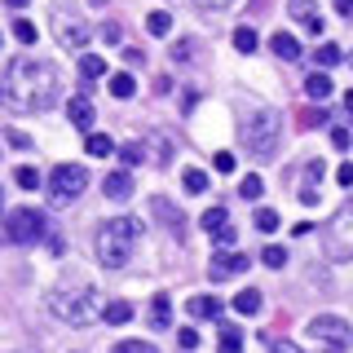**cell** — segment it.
<instances>
[{"label":"cell","mask_w":353,"mask_h":353,"mask_svg":"<svg viewBox=\"0 0 353 353\" xmlns=\"http://www.w3.org/2000/svg\"><path fill=\"white\" fill-rule=\"evenodd\" d=\"M14 181L22 185V190H36V185H44V176H40L36 168H27V163H22V168H14Z\"/></svg>","instance_id":"29"},{"label":"cell","mask_w":353,"mask_h":353,"mask_svg":"<svg viewBox=\"0 0 353 353\" xmlns=\"http://www.w3.org/2000/svg\"><path fill=\"white\" fill-rule=\"evenodd\" d=\"M234 239H239V234H234V225H230V221H225V225H221V230H212V248H216V252L234 248Z\"/></svg>","instance_id":"31"},{"label":"cell","mask_w":353,"mask_h":353,"mask_svg":"<svg viewBox=\"0 0 353 353\" xmlns=\"http://www.w3.org/2000/svg\"><path fill=\"white\" fill-rule=\"evenodd\" d=\"M5 5H14V9H27V5H31V0H5Z\"/></svg>","instance_id":"52"},{"label":"cell","mask_w":353,"mask_h":353,"mask_svg":"<svg viewBox=\"0 0 353 353\" xmlns=\"http://www.w3.org/2000/svg\"><path fill=\"white\" fill-rule=\"evenodd\" d=\"M137 239H141V221L137 216H110L102 230H97V261L106 270H119L128 265V256L137 252Z\"/></svg>","instance_id":"2"},{"label":"cell","mask_w":353,"mask_h":353,"mask_svg":"<svg viewBox=\"0 0 353 353\" xmlns=\"http://www.w3.org/2000/svg\"><path fill=\"white\" fill-rule=\"evenodd\" d=\"M150 163H168V150H163V132H150V150H146Z\"/></svg>","instance_id":"33"},{"label":"cell","mask_w":353,"mask_h":353,"mask_svg":"<svg viewBox=\"0 0 353 353\" xmlns=\"http://www.w3.org/2000/svg\"><path fill=\"white\" fill-rule=\"evenodd\" d=\"M150 212L159 216V225H163V230H172V234L181 239V212H176L168 199H150Z\"/></svg>","instance_id":"13"},{"label":"cell","mask_w":353,"mask_h":353,"mask_svg":"<svg viewBox=\"0 0 353 353\" xmlns=\"http://www.w3.org/2000/svg\"><path fill=\"white\" fill-rule=\"evenodd\" d=\"M0 208H5V194H0Z\"/></svg>","instance_id":"55"},{"label":"cell","mask_w":353,"mask_h":353,"mask_svg":"<svg viewBox=\"0 0 353 353\" xmlns=\"http://www.w3.org/2000/svg\"><path fill=\"white\" fill-rule=\"evenodd\" d=\"M124 62L128 66H141V62H146V53H141V49H124Z\"/></svg>","instance_id":"45"},{"label":"cell","mask_w":353,"mask_h":353,"mask_svg":"<svg viewBox=\"0 0 353 353\" xmlns=\"http://www.w3.org/2000/svg\"><path fill=\"white\" fill-rule=\"evenodd\" d=\"M119 36H124V27H119V22H102V40L106 44H119Z\"/></svg>","instance_id":"41"},{"label":"cell","mask_w":353,"mask_h":353,"mask_svg":"<svg viewBox=\"0 0 353 353\" xmlns=\"http://www.w3.org/2000/svg\"><path fill=\"white\" fill-rule=\"evenodd\" d=\"M132 318V305L128 301H106V309H102V323L106 327H124Z\"/></svg>","instance_id":"16"},{"label":"cell","mask_w":353,"mask_h":353,"mask_svg":"<svg viewBox=\"0 0 353 353\" xmlns=\"http://www.w3.org/2000/svg\"><path fill=\"white\" fill-rule=\"evenodd\" d=\"M150 327H154V331L172 327V305H168V292H159V296L150 301Z\"/></svg>","instance_id":"15"},{"label":"cell","mask_w":353,"mask_h":353,"mask_svg":"<svg viewBox=\"0 0 353 353\" xmlns=\"http://www.w3.org/2000/svg\"><path fill=\"white\" fill-rule=\"evenodd\" d=\"M199 221H203V230H208V234H212V230H221V225H225V221H230V212H225V208H208V212L199 216Z\"/></svg>","instance_id":"32"},{"label":"cell","mask_w":353,"mask_h":353,"mask_svg":"<svg viewBox=\"0 0 353 353\" xmlns=\"http://www.w3.org/2000/svg\"><path fill=\"white\" fill-rule=\"evenodd\" d=\"M80 75H84V80H102V75H106V58L84 53V58H80Z\"/></svg>","instance_id":"20"},{"label":"cell","mask_w":353,"mask_h":353,"mask_svg":"<svg viewBox=\"0 0 353 353\" xmlns=\"http://www.w3.org/2000/svg\"><path fill=\"white\" fill-rule=\"evenodd\" d=\"M336 181H340V185H353V163H340V172H336Z\"/></svg>","instance_id":"44"},{"label":"cell","mask_w":353,"mask_h":353,"mask_svg":"<svg viewBox=\"0 0 353 353\" xmlns=\"http://www.w3.org/2000/svg\"><path fill=\"white\" fill-rule=\"evenodd\" d=\"M287 14L301 18V22H309V18H314V0H287Z\"/></svg>","instance_id":"34"},{"label":"cell","mask_w":353,"mask_h":353,"mask_svg":"<svg viewBox=\"0 0 353 353\" xmlns=\"http://www.w3.org/2000/svg\"><path fill=\"white\" fill-rule=\"evenodd\" d=\"M199 5H208V9H225L230 0H199Z\"/></svg>","instance_id":"51"},{"label":"cell","mask_w":353,"mask_h":353,"mask_svg":"<svg viewBox=\"0 0 353 353\" xmlns=\"http://www.w3.org/2000/svg\"><path fill=\"white\" fill-rule=\"evenodd\" d=\"M305 340H309V349H314V353H349L353 331H349L345 318H336V314H318V318H309Z\"/></svg>","instance_id":"5"},{"label":"cell","mask_w":353,"mask_h":353,"mask_svg":"<svg viewBox=\"0 0 353 353\" xmlns=\"http://www.w3.org/2000/svg\"><path fill=\"white\" fill-rule=\"evenodd\" d=\"M340 58H345V53H340V44H331V40H327V44H318V53H314V62H318V66H336Z\"/></svg>","instance_id":"26"},{"label":"cell","mask_w":353,"mask_h":353,"mask_svg":"<svg viewBox=\"0 0 353 353\" xmlns=\"http://www.w3.org/2000/svg\"><path fill=\"white\" fill-rule=\"evenodd\" d=\"M53 36H58L62 49L84 53V49H88V40H93V31H88V22H84V18H75V14H66V9H58V14H53Z\"/></svg>","instance_id":"8"},{"label":"cell","mask_w":353,"mask_h":353,"mask_svg":"<svg viewBox=\"0 0 353 353\" xmlns=\"http://www.w3.org/2000/svg\"><path fill=\"white\" fill-rule=\"evenodd\" d=\"M279 225H283V216L274 212V208H256V230H261V234H274Z\"/></svg>","instance_id":"24"},{"label":"cell","mask_w":353,"mask_h":353,"mask_svg":"<svg viewBox=\"0 0 353 353\" xmlns=\"http://www.w3.org/2000/svg\"><path fill=\"white\" fill-rule=\"evenodd\" d=\"M181 181H185V190H190V194H203L208 190V172L203 168H185Z\"/></svg>","instance_id":"30"},{"label":"cell","mask_w":353,"mask_h":353,"mask_svg":"<svg viewBox=\"0 0 353 353\" xmlns=\"http://www.w3.org/2000/svg\"><path fill=\"white\" fill-rule=\"evenodd\" d=\"M345 106H349V110H353V88H349V93H345Z\"/></svg>","instance_id":"53"},{"label":"cell","mask_w":353,"mask_h":353,"mask_svg":"<svg viewBox=\"0 0 353 353\" xmlns=\"http://www.w3.org/2000/svg\"><path fill=\"white\" fill-rule=\"evenodd\" d=\"M301 203H305V208H314V203H318V190H309V185H305V190H301Z\"/></svg>","instance_id":"49"},{"label":"cell","mask_w":353,"mask_h":353,"mask_svg":"<svg viewBox=\"0 0 353 353\" xmlns=\"http://www.w3.org/2000/svg\"><path fill=\"white\" fill-rule=\"evenodd\" d=\"M248 265H252L248 252L225 248V252H212V265H208V274H212V283H225V279H234V274H243Z\"/></svg>","instance_id":"9"},{"label":"cell","mask_w":353,"mask_h":353,"mask_svg":"<svg viewBox=\"0 0 353 353\" xmlns=\"http://www.w3.org/2000/svg\"><path fill=\"white\" fill-rule=\"evenodd\" d=\"M274 353H301V349H296L292 340H279V345H274Z\"/></svg>","instance_id":"50"},{"label":"cell","mask_w":353,"mask_h":353,"mask_svg":"<svg viewBox=\"0 0 353 353\" xmlns=\"http://www.w3.org/2000/svg\"><path fill=\"white\" fill-rule=\"evenodd\" d=\"M305 93L309 97H314V102H327V97H331V75H309V80H305Z\"/></svg>","instance_id":"18"},{"label":"cell","mask_w":353,"mask_h":353,"mask_svg":"<svg viewBox=\"0 0 353 353\" xmlns=\"http://www.w3.org/2000/svg\"><path fill=\"white\" fill-rule=\"evenodd\" d=\"M14 36H18L22 44H36V22H31V18H18V22H14Z\"/></svg>","instance_id":"35"},{"label":"cell","mask_w":353,"mask_h":353,"mask_svg":"<svg viewBox=\"0 0 353 353\" xmlns=\"http://www.w3.org/2000/svg\"><path fill=\"white\" fill-rule=\"evenodd\" d=\"M239 349H243L239 327H234V323H225V327H221V353H239Z\"/></svg>","instance_id":"25"},{"label":"cell","mask_w":353,"mask_h":353,"mask_svg":"<svg viewBox=\"0 0 353 353\" xmlns=\"http://www.w3.org/2000/svg\"><path fill=\"white\" fill-rule=\"evenodd\" d=\"M305 31H309V36H323V18H318V14H314V18H309V22H305Z\"/></svg>","instance_id":"47"},{"label":"cell","mask_w":353,"mask_h":353,"mask_svg":"<svg viewBox=\"0 0 353 353\" xmlns=\"http://www.w3.org/2000/svg\"><path fill=\"white\" fill-rule=\"evenodd\" d=\"M84 150L93 154V159H106V154H115V141L106 137V132H88V141H84Z\"/></svg>","instance_id":"17"},{"label":"cell","mask_w":353,"mask_h":353,"mask_svg":"<svg viewBox=\"0 0 353 353\" xmlns=\"http://www.w3.org/2000/svg\"><path fill=\"white\" fill-rule=\"evenodd\" d=\"M146 31H150V36H168V31H172V14H163V9H154V14L146 18Z\"/></svg>","instance_id":"23"},{"label":"cell","mask_w":353,"mask_h":353,"mask_svg":"<svg viewBox=\"0 0 353 353\" xmlns=\"http://www.w3.org/2000/svg\"><path fill=\"white\" fill-rule=\"evenodd\" d=\"M66 115H71V124H75V128L93 132V119H97V110H93V102H88L84 93H75L71 102H66Z\"/></svg>","instance_id":"11"},{"label":"cell","mask_w":353,"mask_h":353,"mask_svg":"<svg viewBox=\"0 0 353 353\" xmlns=\"http://www.w3.org/2000/svg\"><path fill=\"white\" fill-rule=\"evenodd\" d=\"M194 53H199V49H194V44H190V40H176V44H172V49H168V58H172V62H190V58H194Z\"/></svg>","instance_id":"36"},{"label":"cell","mask_w":353,"mask_h":353,"mask_svg":"<svg viewBox=\"0 0 353 353\" xmlns=\"http://www.w3.org/2000/svg\"><path fill=\"white\" fill-rule=\"evenodd\" d=\"M216 172H234V154H230V150L216 154Z\"/></svg>","instance_id":"43"},{"label":"cell","mask_w":353,"mask_h":353,"mask_svg":"<svg viewBox=\"0 0 353 353\" xmlns=\"http://www.w3.org/2000/svg\"><path fill=\"white\" fill-rule=\"evenodd\" d=\"M53 309V314L62 318V323H71V327H93V323H102V309L106 301L93 292V287H75V292H49V301H44Z\"/></svg>","instance_id":"3"},{"label":"cell","mask_w":353,"mask_h":353,"mask_svg":"<svg viewBox=\"0 0 353 353\" xmlns=\"http://www.w3.org/2000/svg\"><path fill=\"white\" fill-rule=\"evenodd\" d=\"M239 194L248 199V203H256V199L265 194V181H261V176H243V181H239Z\"/></svg>","instance_id":"28"},{"label":"cell","mask_w":353,"mask_h":353,"mask_svg":"<svg viewBox=\"0 0 353 353\" xmlns=\"http://www.w3.org/2000/svg\"><path fill=\"white\" fill-rule=\"evenodd\" d=\"M331 5H336L340 18H353V0H331Z\"/></svg>","instance_id":"46"},{"label":"cell","mask_w":353,"mask_h":353,"mask_svg":"<svg viewBox=\"0 0 353 353\" xmlns=\"http://www.w3.org/2000/svg\"><path fill=\"white\" fill-rule=\"evenodd\" d=\"M243 141H248L252 159H274V150H279V110L270 106H252L248 115H243Z\"/></svg>","instance_id":"4"},{"label":"cell","mask_w":353,"mask_h":353,"mask_svg":"<svg viewBox=\"0 0 353 353\" xmlns=\"http://www.w3.org/2000/svg\"><path fill=\"white\" fill-rule=\"evenodd\" d=\"M9 93H14L18 106L27 110H49L53 97H58V71L49 62H31V58H18L9 66Z\"/></svg>","instance_id":"1"},{"label":"cell","mask_w":353,"mask_h":353,"mask_svg":"<svg viewBox=\"0 0 353 353\" xmlns=\"http://www.w3.org/2000/svg\"><path fill=\"white\" fill-rule=\"evenodd\" d=\"M5 102H14V93H9V80L0 75V106H5Z\"/></svg>","instance_id":"48"},{"label":"cell","mask_w":353,"mask_h":353,"mask_svg":"<svg viewBox=\"0 0 353 353\" xmlns=\"http://www.w3.org/2000/svg\"><path fill=\"white\" fill-rule=\"evenodd\" d=\"M119 150V159H124V168H137L141 159H146V146L141 141H132V146H115Z\"/></svg>","instance_id":"27"},{"label":"cell","mask_w":353,"mask_h":353,"mask_svg":"<svg viewBox=\"0 0 353 353\" xmlns=\"http://www.w3.org/2000/svg\"><path fill=\"white\" fill-rule=\"evenodd\" d=\"M234 309H239L243 318H248V314H256V309H261V292H256V287H243V292L234 296Z\"/></svg>","instance_id":"19"},{"label":"cell","mask_w":353,"mask_h":353,"mask_svg":"<svg viewBox=\"0 0 353 353\" xmlns=\"http://www.w3.org/2000/svg\"><path fill=\"white\" fill-rule=\"evenodd\" d=\"M5 141H9L14 150H31V137H27L22 128H5Z\"/></svg>","instance_id":"38"},{"label":"cell","mask_w":353,"mask_h":353,"mask_svg":"<svg viewBox=\"0 0 353 353\" xmlns=\"http://www.w3.org/2000/svg\"><path fill=\"white\" fill-rule=\"evenodd\" d=\"M256 44H261V36L248 27V22H243V27H234V49H239V53H256Z\"/></svg>","instance_id":"21"},{"label":"cell","mask_w":353,"mask_h":353,"mask_svg":"<svg viewBox=\"0 0 353 353\" xmlns=\"http://www.w3.org/2000/svg\"><path fill=\"white\" fill-rule=\"evenodd\" d=\"M349 71H353V53H349Z\"/></svg>","instance_id":"54"},{"label":"cell","mask_w":353,"mask_h":353,"mask_svg":"<svg viewBox=\"0 0 353 353\" xmlns=\"http://www.w3.org/2000/svg\"><path fill=\"white\" fill-rule=\"evenodd\" d=\"M84 185H88V168H84V163H58L53 176L44 181V194H49L53 208H71L75 199L84 194Z\"/></svg>","instance_id":"6"},{"label":"cell","mask_w":353,"mask_h":353,"mask_svg":"<svg viewBox=\"0 0 353 353\" xmlns=\"http://www.w3.org/2000/svg\"><path fill=\"white\" fill-rule=\"evenodd\" d=\"M176 345H181V349H199V331L194 327H181V331H176Z\"/></svg>","instance_id":"40"},{"label":"cell","mask_w":353,"mask_h":353,"mask_svg":"<svg viewBox=\"0 0 353 353\" xmlns=\"http://www.w3.org/2000/svg\"><path fill=\"white\" fill-rule=\"evenodd\" d=\"M261 261L270 265V270H283V265H287V252L283 248H261Z\"/></svg>","instance_id":"37"},{"label":"cell","mask_w":353,"mask_h":353,"mask_svg":"<svg viewBox=\"0 0 353 353\" xmlns=\"http://www.w3.org/2000/svg\"><path fill=\"white\" fill-rule=\"evenodd\" d=\"M190 318H221L225 314V305H221V296H190Z\"/></svg>","instance_id":"14"},{"label":"cell","mask_w":353,"mask_h":353,"mask_svg":"<svg viewBox=\"0 0 353 353\" xmlns=\"http://www.w3.org/2000/svg\"><path fill=\"white\" fill-rule=\"evenodd\" d=\"M270 49H274V58H279V62H296V58H301V40H296L292 31H274Z\"/></svg>","instance_id":"12"},{"label":"cell","mask_w":353,"mask_h":353,"mask_svg":"<svg viewBox=\"0 0 353 353\" xmlns=\"http://www.w3.org/2000/svg\"><path fill=\"white\" fill-rule=\"evenodd\" d=\"M349 128H331V146H336V150H349Z\"/></svg>","instance_id":"42"},{"label":"cell","mask_w":353,"mask_h":353,"mask_svg":"<svg viewBox=\"0 0 353 353\" xmlns=\"http://www.w3.org/2000/svg\"><path fill=\"white\" fill-rule=\"evenodd\" d=\"M110 93H115L119 102H128V97L137 93V80H132V75H110Z\"/></svg>","instance_id":"22"},{"label":"cell","mask_w":353,"mask_h":353,"mask_svg":"<svg viewBox=\"0 0 353 353\" xmlns=\"http://www.w3.org/2000/svg\"><path fill=\"white\" fill-rule=\"evenodd\" d=\"M115 353H159V349H154V345H141V340H119Z\"/></svg>","instance_id":"39"},{"label":"cell","mask_w":353,"mask_h":353,"mask_svg":"<svg viewBox=\"0 0 353 353\" xmlns=\"http://www.w3.org/2000/svg\"><path fill=\"white\" fill-rule=\"evenodd\" d=\"M5 239L9 243H40L44 239V212H36V208H14L5 216Z\"/></svg>","instance_id":"7"},{"label":"cell","mask_w":353,"mask_h":353,"mask_svg":"<svg viewBox=\"0 0 353 353\" xmlns=\"http://www.w3.org/2000/svg\"><path fill=\"white\" fill-rule=\"evenodd\" d=\"M102 190H106V199H110V203H128L137 185H132V172H128V168H119V172H106Z\"/></svg>","instance_id":"10"}]
</instances>
